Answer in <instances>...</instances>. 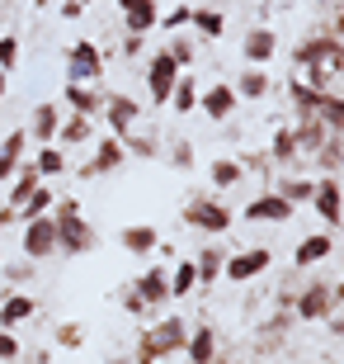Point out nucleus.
Here are the masks:
<instances>
[{"instance_id": "nucleus-8", "label": "nucleus", "mask_w": 344, "mask_h": 364, "mask_svg": "<svg viewBox=\"0 0 344 364\" xmlns=\"http://www.w3.org/2000/svg\"><path fill=\"white\" fill-rule=\"evenodd\" d=\"M292 203L278 199V194H260L255 203H245V223H288Z\"/></svg>"}, {"instance_id": "nucleus-14", "label": "nucleus", "mask_w": 344, "mask_h": 364, "mask_svg": "<svg viewBox=\"0 0 344 364\" xmlns=\"http://www.w3.org/2000/svg\"><path fill=\"white\" fill-rule=\"evenodd\" d=\"M274 53H278V38L269 28H250V33H245V57H250V62H274Z\"/></svg>"}, {"instance_id": "nucleus-36", "label": "nucleus", "mask_w": 344, "mask_h": 364, "mask_svg": "<svg viewBox=\"0 0 344 364\" xmlns=\"http://www.w3.org/2000/svg\"><path fill=\"white\" fill-rule=\"evenodd\" d=\"M321 119L331 123V128H340V119H344V105H340V95H326V105H321Z\"/></svg>"}, {"instance_id": "nucleus-12", "label": "nucleus", "mask_w": 344, "mask_h": 364, "mask_svg": "<svg viewBox=\"0 0 344 364\" xmlns=\"http://www.w3.org/2000/svg\"><path fill=\"white\" fill-rule=\"evenodd\" d=\"M335 251V237H326V232H316V237H306L302 246H297V256H292V265H302V270H311L316 260H326Z\"/></svg>"}, {"instance_id": "nucleus-42", "label": "nucleus", "mask_w": 344, "mask_h": 364, "mask_svg": "<svg viewBox=\"0 0 344 364\" xmlns=\"http://www.w3.org/2000/svg\"><path fill=\"white\" fill-rule=\"evenodd\" d=\"M14 171H19V161H14V156H5V151H0V180H10Z\"/></svg>"}, {"instance_id": "nucleus-31", "label": "nucleus", "mask_w": 344, "mask_h": 364, "mask_svg": "<svg viewBox=\"0 0 344 364\" xmlns=\"http://www.w3.org/2000/svg\"><path fill=\"white\" fill-rule=\"evenodd\" d=\"M311 189H316L311 180H283L274 194H278V199H288V203H302V199H311Z\"/></svg>"}, {"instance_id": "nucleus-35", "label": "nucleus", "mask_w": 344, "mask_h": 364, "mask_svg": "<svg viewBox=\"0 0 344 364\" xmlns=\"http://www.w3.org/2000/svg\"><path fill=\"white\" fill-rule=\"evenodd\" d=\"M85 137H90V119H85V114H76V119L62 128V142H85Z\"/></svg>"}, {"instance_id": "nucleus-16", "label": "nucleus", "mask_w": 344, "mask_h": 364, "mask_svg": "<svg viewBox=\"0 0 344 364\" xmlns=\"http://www.w3.org/2000/svg\"><path fill=\"white\" fill-rule=\"evenodd\" d=\"M33 317V298H24V294H10L5 303H0V326L10 331V326H19V322H28Z\"/></svg>"}, {"instance_id": "nucleus-46", "label": "nucleus", "mask_w": 344, "mask_h": 364, "mask_svg": "<svg viewBox=\"0 0 344 364\" xmlns=\"http://www.w3.org/2000/svg\"><path fill=\"white\" fill-rule=\"evenodd\" d=\"M10 218H14V208L5 203V208H0V232H5V223H10Z\"/></svg>"}, {"instance_id": "nucleus-30", "label": "nucleus", "mask_w": 344, "mask_h": 364, "mask_svg": "<svg viewBox=\"0 0 344 364\" xmlns=\"http://www.w3.org/2000/svg\"><path fill=\"white\" fill-rule=\"evenodd\" d=\"M33 171H38V176H62V171H67V156H62L57 147H43L38 161H33Z\"/></svg>"}, {"instance_id": "nucleus-38", "label": "nucleus", "mask_w": 344, "mask_h": 364, "mask_svg": "<svg viewBox=\"0 0 344 364\" xmlns=\"http://www.w3.org/2000/svg\"><path fill=\"white\" fill-rule=\"evenodd\" d=\"M24 142H28V133H24V128H14V133L5 137V142H0V151H5V156H14V161H19V151H24Z\"/></svg>"}, {"instance_id": "nucleus-11", "label": "nucleus", "mask_w": 344, "mask_h": 364, "mask_svg": "<svg viewBox=\"0 0 344 364\" xmlns=\"http://www.w3.org/2000/svg\"><path fill=\"white\" fill-rule=\"evenodd\" d=\"M137 298H142V303H156V308L170 298V279H165V270H160V265H151V270L137 279Z\"/></svg>"}, {"instance_id": "nucleus-19", "label": "nucleus", "mask_w": 344, "mask_h": 364, "mask_svg": "<svg viewBox=\"0 0 344 364\" xmlns=\"http://www.w3.org/2000/svg\"><path fill=\"white\" fill-rule=\"evenodd\" d=\"M156 242H160L156 228H146V223H137V228H123V251H133V256H146Z\"/></svg>"}, {"instance_id": "nucleus-5", "label": "nucleus", "mask_w": 344, "mask_h": 364, "mask_svg": "<svg viewBox=\"0 0 344 364\" xmlns=\"http://www.w3.org/2000/svg\"><path fill=\"white\" fill-rule=\"evenodd\" d=\"M269 260H274V251H265V246H250V251H240V256H231L222 265V274L226 279H255V274H265L269 270Z\"/></svg>"}, {"instance_id": "nucleus-44", "label": "nucleus", "mask_w": 344, "mask_h": 364, "mask_svg": "<svg viewBox=\"0 0 344 364\" xmlns=\"http://www.w3.org/2000/svg\"><path fill=\"white\" fill-rule=\"evenodd\" d=\"M194 161V156H189V142H179V147H174V166H189Z\"/></svg>"}, {"instance_id": "nucleus-3", "label": "nucleus", "mask_w": 344, "mask_h": 364, "mask_svg": "<svg viewBox=\"0 0 344 364\" xmlns=\"http://www.w3.org/2000/svg\"><path fill=\"white\" fill-rule=\"evenodd\" d=\"M24 251L33 260H48V256H52V251H57V218H48V213H43V218H28V223H24Z\"/></svg>"}, {"instance_id": "nucleus-15", "label": "nucleus", "mask_w": 344, "mask_h": 364, "mask_svg": "<svg viewBox=\"0 0 344 364\" xmlns=\"http://www.w3.org/2000/svg\"><path fill=\"white\" fill-rule=\"evenodd\" d=\"M133 123H137V100L113 95V100H109V128H113V133H128Z\"/></svg>"}, {"instance_id": "nucleus-47", "label": "nucleus", "mask_w": 344, "mask_h": 364, "mask_svg": "<svg viewBox=\"0 0 344 364\" xmlns=\"http://www.w3.org/2000/svg\"><path fill=\"white\" fill-rule=\"evenodd\" d=\"M5 85H10V71H0V100H5Z\"/></svg>"}, {"instance_id": "nucleus-6", "label": "nucleus", "mask_w": 344, "mask_h": 364, "mask_svg": "<svg viewBox=\"0 0 344 364\" xmlns=\"http://www.w3.org/2000/svg\"><path fill=\"white\" fill-rule=\"evenodd\" d=\"M184 223L189 228H203V232H226L231 228V208H222V203H212V199H199L184 208Z\"/></svg>"}, {"instance_id": "nucleus-21", "label": "nucleus", "mask_w": 344, "mask_h": 364, "mask_svg": "<svg viewBox=\"0 0 344 364\" xmlns=\"http://www.w3.org/2000/svg\"><path fill=\"white\" fill-rule=\"evenodd\" d=\"M113 166H123V147L109 137V142H99V151H94V161L80 171V176H99V171H113Z\"/></svg>"}, {"instance_id": "nucleus-4", "label": "nucleus", "mask_w": 344, "mask_h": 364, "mask_svg": "<svg viewBox=\"0 0 344 364\" xmlns=\"http://www.w3.org/2000/svg\"><path fill=\"white\" fill-rule=\"evenodd\" d=\"M90 246H94V232L80 223V213L57 218V251H67V256H80V251H90Z\"/></svg>"}, {"instance_id": "nucleus-39", "label": "nucleus", "mask_w": 344, "mask_h": 364, "mask_svg": "<svg viewBox=\"0 0 344 364\" xmlns=\"http://www.w3.org/2000/svg\"><path fill=\"white\" fill-rule=\"evenodd\" d=\"M170 57L179 62V67H189V62H194V43H189V38H179V43L170 48Z\"/></svg>"}, {"instance_id": "nucleus-37", "label": "nucleus", "mask_w": 344, "mask_h": 364, "mask_svg": "<svg viewBox=\"0 0 344 364\" xmlns=\"http://www.w3.org/2000/svg\"><path fill=\"white\" fill-rule=\"evenodd\" d=\"M292 151H297V137L283 128V133L274 137V156H278V161H292Z\"/></svg>"}, {"instance_id": "nucleus-34", "label": "nucleus", "mask_w": 344, "mask_h": 364, "mask_svg": "<svg viewBox=\"0 0 344 364\" xmlns=\"http://www.w3.org/2000/svg\"><path fill=\"white\" fill-rule=\"evenodd\" d=\"M14 62H19V38L5 33V38H0V71H14Z\"/></svg>"}, {"instance_id": "nucleus-41", "label": "nucleus", "mask_w": 344, "mask_h": 364, "mask_svg": "<svg viewBox=\"0 0 344 364\" xmlns=\"http://www.w3.org/2000/svg\"><path fill=\"white\" fill-rule=\"evenodd\" d=\"M179 24H189V10H184V5H179V10H170V14H165V28H179Z\"/></svg>"}, {"instance_id": "nucleus-23", "label": "nucleus", "mask_w": 344, "mask_h": 364, "mask_svg": "<svg viewBox=\"0 0 344 364\" xmlns=\"http://www.w3.org/2000/svg\"><path fill=\"white\" fill-rule=\"evenodd\" d=\"M231 90H236V100H260V95H269V76L265 71H245Z\"/></svg>"}, {"instance_id": "nucleus-25", "label": "nucleus", "mask_w": 344, "mask_h": 364, "mask_svg": "<svg viewBox=\"0 0 344 364\" xmlns=\"http://www.w3.org/2000/svg\"><path fill=\"white\" fill-rule=\"evenodd\" d=\"M48 208H52V189H48V185H38V189H33V194H28L24 203H19V213H24V223H28V218H43Z\"/></svg>"}, {"instance_id": "nucleus-27", "label": "nucleus", "mask_w": 344, "mask_h": 364, "mask_svg": "<svg viewBox=\"0 0 344 364\" xmlns=\"http://www.w3.org/2000/svg\"><path fill=\"white\" fill-rule=\"evenodd\" d=\"M194 284H199V265H194V260H179V270H174V279H170V298H184Z\"/></svg>"}, {"instance_id": "nucleus-18", "label": "nucleus", "mask_w": 344, "mask_h": 364, "mask_svg": "<svg viewBox=\"0 0 344 364\" xmlns=\"http://www.w3.org/2000/svg\"><path fill=\"white\" fill-rule=\"evenodd\" d=\"M57 123H62V119H57V109H52V105H38V109H33V123H28V133H33L43 147H48V142L57 137Z\"/></svg>"}, {"instance_id": "nucleus-32", "label": "nucleus", "mask_w": 344, "mask_h": 364, "mask_svg": "<svg viewBox=\"0 0 344 364\" xmlns=\"http://www.w3.org/2000/svg\"><path fill=\"white\" fill-rule=\"evenodd\" d=\"M212 185H240V161H217L212 166Z\"/></svg>"}, {"instance_id": "nucleus-28", "label": "nucleus", "mask_w": 344, "mask_h": 364, "mask_svg": "<svg viewBox=\"0 0 344 364\" xmlns=\"http://www.w3.org/2000/svg\"><path fill=\"white\" fill-rule=\"evenodd\" d=\"M67 105L76 109V114H85V119H90L94 109H99V95L85 90V85H67Z\"/></svg>"}, {"instance_id": "nucleus-24", "label": "nucleus", "mask_w": 344, "mask_h": 364, "mask_svg": "<svg viewBox=\"0 0 344 364\" xmlns=\"http://www.w3.org/2000/svg\"><path fill=\"white\" fill-rule=\"evenodd\" d=\"M14 176H19V180H14V189H10V208H19V203L38 189V171H33V166H19Z\"/></svg>"}, {"instance_id": "nucleus-1", "label": "nucleus", "mask_w": 344, "mask_h": 364, "mask_svg": "<svg viewBox=\"0 0 344 364\" xmlns=\"http://www.w3.org/2000/svg\"><path fill=\"white\" fill-rule=\"evenodd\" d=\"M174 81H179V62H174L170 53H156L151 62H146V90H151L156 105H170Z\"/></svg>"}, {"instance_id": "nucleus-10", "label": "nucleus", "mask_w": 344, "mask_h": 364, "mask_svg": "<svg viewBox=\"0 0 344 364\" xmlns=\"http://www.w3.org/2000/svg\"><path fill=\"white\" fill-rule=\"evenodd\" d=\"M311 203H316V213L326 218V223H340V180H321L316 189H311Z\"/></svg>"}, {"instance_id": "nucleus-22", "label": "nucleus", "mask_w": 344, "mask_h": 364, "mask_svg": "<svg viewBox=\"0 0 344 364\" xmlns=\"http://www.w3.org/2000/svg\"><path fill=\"white\" fill-rule=\"evenodd\" d=\"M189 24L199 28L203 38H222V28H226V19L217 10H189Z\"/></svg>"}, {"instance_id": "nucleus-48", "label": "nucleus", "mask_w": 344, "mask_h": 364, "mask_svg": "<svg viewBox=\"0 0 344 364\" xmlns=\"http://www.w3.org/2000/svg\"><path fill=\"white\" fill-rule=\"evenodd\" d=\"M208 364H217V360H208Z\"/></svg>"}, {"instance_id": "nucleus-13", "label": "nucleus", "mask_w": 344, "mask_h": 364, "mask_svg": "<svg viewBox=\"0 0 344 364\" xmlns=\"http://www.w3.org/2000/svg\"><path fill=\"white\" fill-rule=\"evenodd\" d=\"M199 105H203L208 119H226V114L236 109V90H231V85H212V90H203Z\"/></svg>"}, {"instance_id": "nucleus-26", "label": "nucleus", "mask_w": 344, "mask_h": 364, "mask_svg": "<svg viewBox=\"0 0 344 364\" xmlns=\"http://www.w3.org/2000/svg\"><path fill=\"white\" fill-rule=\"evenodd\" d=\"M292 100H297V109H302V114H311V119H316V114H321V105H326V95H321V90H311L306 81H297V85H292Z\"/></svg>"}, {"instance_id": "nucleus-33", "label": "nucleus", "mask_w": 344, "mask_h": 364, "mask_svg": "<svg viewBox=\"0 0 344 364\" xmlns=\"http://www.w3.org/2000/svg\"><path fill=\"white\" fill-rule=\"evenodd\" d=\"M194 265H199V279H217L222 274V251H203Z\"/></svg>"}, {"instance_id": "nucleus-20", "label": "nucleus", "mask_w": 344, "mask_h": 364, "mask_svg": "<svg viewBox=\"0 0 344 364\" xmlns=\"http://www.w3.org/2000/svg\"><path fill=\"white\" fill-rule=\"evenodd\" d=\"M184 350H189V360H194V364H208L212 350H217V341H212L208 326H199V331H189V336H184Z\"/></svg>"}, {"instance_id": "nucleus-9", "label": "nucleus", "mask_w": 344, "mask_h": 364, "mask_svg": "<svg viewBox=\"0 0 344 364\" xmlns=\"http://www.w3.org/2000/svg\"><path fill=\"white\" fill-rule=\"evenodd\" d=\"M297 312H302L306 322H316V317L335 312V289H331V284H311V289L297 298Z\"/></svg>"}, {"instance_id": "nucleus-29", "label": "nucleus", "mask_w": 344, "mask_h": 364, "mask_svg": "<svg viewBox=\"0 0 344 364\" xmlns=\"http://www.w3.org/2000/svg\"><path fill=\"white\" fill-rule=\"evenodd\" d=\"M156 19H160V5L151 0V5H142V10L128 14V33H137V38H142V33H146L151 24H156Z\"/></svg>"}, {"instance_id": "nucleus-40", "label": "nucleus", "mask_w": 344, "mask_h": 364, "mask_svg": "<svg viewBox=\"0 0 344 364\" xmlns=\"http://www.w3.org/2000/svg\"><path fill=\"white\" fill-rule=\"evenodd\" d=\"M0 360H19V341L10 331H0Z\"/></svg>"}, {"instance_id": "nucleus-43", "label": "nucleus", "mask_w": 344, "mask_h": 364, "mask_svg": "<svg viewBox=\"0 0 344 364\" xmlns=\"http://www.w3.org/2000/svg\"><path fill=\"white\" fill-rule=\"evenodd\" d=\"M62 346H80V326H62Z\"/></svg>"}, {"instance_id": "nucleus-7", "label": "nucleus", "mask_w": 344, "mask_h": 364, "mask_svg": "<svg viewBox=\"0 0 344 364\" xmlns=\"http://www.w3.org/2000/svg\"><path fill=\"white\" fill-rule=\"evenodd\" d=\"M67 76H71V85L104 76V57H99L94 43H76V48H71V71H67Z\"/></svg>"}, {"instance_id": "nucleus-2", "label": "nucleus", "mask_w": 344, "mask_h": 364, "mask_svg": "<svg viewBox=\"0 0 344 364\" xmlns=\"http://www.w3.org/2000/svg\"><path fill=\"white\" fill-rule=\"evenodd\" d=\"M170 350H184V322H179V317H170V322H160L156 331H146L142 364H151L156 355H170Z\"/></svg>"}, {"instance_id": "nucleus-45", "label": "nucleus", "mask_w": 344, "mask_h": 364, "mask_svg": "<svg viewBox=\"0 0 344 364\" xmlns=\"http://www.w3.org/2000/svg\"><path fill=\"white\" fill-rule=\"evenodd\" d=\"M123 5V14H133V10H142V5H151V0H118Z\"/></svg>"}, {"instance_id": "nucleus-17", "label": "nucleus", "mask_w": 344, "mask_h": 364, "mask_svg": "<svg viewBox=\"0 0 344 364\" xmlns=\"http://www.w3.org/2000/svg\"><path fill=\"white\" fill-rule=\"evenodd\" d=\"M170 105H174V114H194V105H199V85H194L189 71H179V81H174V90H170Z\"/></svg>"}]
</instances>
